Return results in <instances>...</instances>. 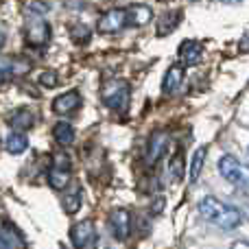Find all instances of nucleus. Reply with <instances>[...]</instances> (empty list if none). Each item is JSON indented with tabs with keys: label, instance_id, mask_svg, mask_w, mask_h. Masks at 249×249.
<instances>
[{
	"label": "nucleus",
	"instance_id": "1",
	"mask_svg": "<svg viewBox=\"0 0 249 249\" xmlns=\"http://www.w3.org/2000/svg\"><path fill=\"white\" fill-rule=\"evenodd\" d=\"M199 214L221 230H236L243 223V212L216 197H203L199 201Z\"/></svg>",
	"mask_w": 249,
	"mask_h": 249
},
{
	"label": "nucleus",
	"instance_id": "2",
	"mask_svg": "<svg viewBox=\"0 0 249 249\" xmlns=\"http://www.w3.org/2000/svg\"><path fill=\"white\" fill-rule=\"evenodd\" d=\"M219 173H221V177H225L232 186H236V188H241V190H249V166H245V164H243L241 160H236L234 155H230V153L221 155Z\"/></svg>",
	"mask_w": 249,
	"mask_h": 249
},
{
	"label": "nucleus",
	"instance_id": "3",
	"mask_svg": "<svg viewBox=\"0 0 249 249\" xmlns=\"http://www.w3.org/2000/svg\"><path fill=\"white\" fill-rule=\"evenodd\" d=\"M103 103L107 105L112 112L116 114H124L129 109V101H131V88L127 81L118 79V81H109L103 88Z\"/></svg>",
	"mask_w": 249,
	"mask_h": 249
},
{
	"label": "nucleus",
	"instance_id": "4",
	"mask_svg": "<svg viewBox=\"0 0 249 249\" xmlns=\"http://www.w3.org/2000/svg\"><path fill=\"white\" fill-rule=\"evenodd\" d=\"M24 37H26V44L39 48L51 39V26H48V22L44 20L42 16H29L26 29H24Z\"/></svg>",
	"mask_w": 249,
	"mask_h": 249
},
{
	"label": "nucleus",
	"instance_id": "5",
	"mask_svg": "<svg viewBox=\"0 0 249 249\" xmlns=\"http://www.w3.org/2000/svg\"><path fill=\"white\" fill-rule=\"evenodd\" d=\"M48 184L55 190H64L70 184V160L66 153L55 155V164L48 171Z\"/></svg>",
	"mask_w": 249,
	"mask_h": 249
},
{
	"label": "nucleus",
	"instance_id": "6",
	"mask_svg": "<svg viewBox=\"0 0 249 249\" xmlns=\"http://www.w3.org/2000/svg\"><path fill=\"white\" fill-rule=\"evenodd\" d=\"M74 249H96V228L92 221H81L70 230Z\"/></svg>",
	"mask_w": 249,
	"mask_h": 249
},
{
	"label": "nucleus",
	"instance_id": "7",
	"mask_svg": "<svg viewBox=\"0 0 249 249\" xmlns=\"http://www.w3.org/2000/svg\"><path fill=\"white\" fill-rule=\"evenodd\" d=\"M109 230H112V236L116 241H127L129 234H131V214L124 208L114 210L109 216Z\"/></svg>",
	"mask_w": 249,
	"mask_h": 249
},
{
	"label": "nucleus",
	"instance_id": "8",
	"mask_svg": "<svg viewBox=\"0 0 249 249\" xmlns=\"http://www.w3.org/2000/svg\"><path fill=\"white\" fill-rule=\"evenodd\" d=\"M124 26H127V11L124 9H109L99 20L101 33H116V31H123Z\"/></svg>",
	"mask_w": 249,
	"mask_h": 249
},
{
	"label": "nucleus",
	"instance_id": "9",
	"mask_svg": "<svg viewBox=\"0 0 249 249\" xmlns=\"http://www.w3.org/2000/svg\"><path fill=\"white\" fill-rule=\"evenodd\" d=\"M79 105H81V96H79V92L70 90V92L59 94L55 101H53V112L59 114V116H68V114H72Z\"/></svg>",
	"mask_w": 249,
	"mask_h": 249
},
{
	"label": "nucleus",
	"instance_id": "10",
	"mask_svg": "<svg viewBox=\"0 0 249 249\" xmlns=\"http://www.w3.org/2000/svg\"><path fill=\"white\" fill-rule=\"evenodd\" d=\"M168 149V136L164 131H155L149 140V149H146V162L155 164Z\"/></svg>",
	"mask_w": 249,
	"mask_h": 249
},
{
	"label": "nucleus",
	"instance_id": "11",
	"mask_svg": "<svg viewBox=\"0 0 249 249\" xmlns=\"http://www.w3.org/2000/svg\"><path fill=\"white\" fill-rule=\"evenodd\" d=\"M203 55V46L195 39H186L179 46V66H195Z\"/></svg>",
	"mask_w": 249,
	"mask_h": 249
},
{
	"label": "nucleus",
	"instance_id": "12",
	"mask_svg": "<svg viewBox=\"0 0 249 249\" xmlns=\"http://www.w3.org/2000/svg\"><path fill=\"white\" fill-rule=\"evenodd\" d=\"M184 66L175 64L171 66V68L166 70V74H164V81H162V92L164 94H175L177 90H179V86L184 83Z\"/></svg>",
	"mask_w": 249,
	"mask_h": 249
},
{
	"label": "nucleus",
	"instance_id": "13",
	"mask_svg": "<svg viewBox=\"0 0 249 249\" xmlns=\"http://www.w3.org/2000/svg\"><path fill=\"white\" fill-rule=\"evenodd\" d=\"M9 124H11L16 131L24 133L26 129H31L35 124V116H33V112H29V109H18V112L11 114V118H9Z\"/></svg>",
	"mask_w": 249,
	"mask_h": 249
},
{
	"label": "nucleus",
	"instance_id": "14",
	"mask_svg": "<svg viewBox=\"0 0 249 249\" xmlns=\"http://www.w3.org/2000/svg\"><path fill=\"white\" fill-rule=\"evenodd\" d=\"M151 20V9L146 4H133L127 9V24L131 26H144Z\"/></svg>",
	"mask_w": 249,
	"mask_h": 249
},
{
	"label": "nucleus",
	"instance_id": "15",
	"mask_svg": "<svg viewBox=\"0 0 249 249\" xmlns=\"http://www.w3.org/2000/svg\"><path fill=\"white\" fill-rule=\"evenodd\" d=\"M206 158H208V146H199V149L195 151V155H193V162H190V173H188V179L193 181V184L199 179V175H201L203 164H206Z\"/></svg>",
	"mask_w": 249,
	"mask_h": 249
},
{
	"label": "nucleus",
	"instance_id": "16",
	"mask_svg": "<svg viewBox=\"0 0 249 249\" xmlns=\"http://www.w3.org/2000/svg\"><path fill=\"white\" fill-rule=\"evenodd\" d=\"M4 146H7V151L11 155H20V153H24L26 146H29V138H26L24 133H20V131H13V133H9Z\"/></svg>",
	"mask_w": 249,
	"mask_h": 249
},
{
	"label": "nucleus",
	"instance_id": "17",
	"mask_svg": "<svg viewBox=\"0 0 249 249\" xmlns=\"http://www.w3.org/2000/svg\"><path fill=\"white\" fill-rule=\"evenodd\" d=\"M53 136H55V140L59 142L61 146H68V144H72V142H74V129H72V124H70V123L61 121V123L55 124Z\"/></svg>",
	"mask_w": 249,
	"mask_h": 249
},
{
	"label": "nucleus",
	"instance_id": "18",
	"mask_svg": "<svg viewBox=\"0 0 249 249\" xmlns=\"http://www.w3.org/2000/svg\"><path fill=\"white\" fill-rule=\"evenodd\" d=\"M81 190L79 188H72V190H68V193L64 195V208H66V212L68 214H74V212L79 210V206H81Z\"/></svg>",
	"mask_w": 249,
	"mask_h": 249
},
{
	"label": "nucleus",
	"instance_id": "19",
	"mask_svg": "<svg viewBox=\"0 0 249 249\" xmlns=\"http://www.w3.org/2000/svg\"><path fill=\"white\" fill-rule=\"evenodd\" d=\"M177 22H179V11H173V13H171V20H168V16L162 18V22H160L158 31H160L162 35H164V33H171V31L177 26Z\"/></svg>",
	"mask_w": 249,
	"mask_h": 249
},
{
	"label": "nucleus",
	"instance_id": "20",
	"mask_svg": "<svg viewBox=\"0 0 249 249\" xmlns=\"http://www.w3.org/2000/svg\"><path fill=\"white\" fill-rule=\"evenodd\" d=\"M72 37H74V42H77V44H86L88 42V39H90V31H88V26H74V29H72Z\"/></svg>",
	"mask_w": 249,
	"mask_h": 249
},
{
	"label": "nucleus",
	"instance_id": "21",
	"mask_svg": "<svg viewBox=\"0 0 249 249\" xmlns=\"http://www.w3.org/2000/svg\"><path fill=\"white\" fill-rule=\"evenodd\" d=\"M171 171H173V179H177V177L181 175V158L177 155L175 160H173V164H171Z\"/></svg>",
	"mask_w": 249,
	"mask_h": 249
},
{
	"label": "nucleus",
	"instance_id": "22",
	"mask_svg": "<svg viewBox=\"0 0 249 249\" xmlns=\"http://www.w3.org/2000/svg\"><path fill=\"white\" fill-rule=\"evenodd\" d=\"M0 249H13L11 238H9L4 232H0Z\"/></svg>",
	"mask_w": 249,
	"mask_h": 249
},
{
	"label": "nucleus",
	"instance_id": "23",
	"mask_svg": "<svg viewBox=\"0 0 249 249\" xmlns=\"http://www.w3.org/2000/svg\"><path fill=\"white\" fill-rule=\"evenodd\" d=\"M42 83L51 88V86H55V83H57V77L53 72H46V74H42Z\"/></svg>",
	"mask_w": 249,
	"mask_h": 249
},
{
	"label": "nucleus",
	"instance_id": "24",
	"mask_svg": "<svg viewBox=\"0 0 249 249\" xmlns=\"http://www.w3.org/2000/svg\"><path fill=\"white\" fill-rule=\"evenodd\" d=\"M230 249H249V241H236L230 245Z\"/></svg>",
	"mask_w": 249,
	"mask_h": 249
},
{
	"label": "nucleus",
	"instance_id": "25",
	"mask_svg": "<svg viewBox=\"0 0 249 249\" xmlns=\"http://www.w3.org/2000/svg\"><path fill=\"white\" fill-rule=\"evenodd\" d=\"M241 48H243V51H249V35H245V37H243Z\"/></svg>",
	"mask_w": 249,
	"mask_h": 249
},
{
	"label": "nucleus",
	"instance_id": "26",
	"mask_svg": "<svg viewBox=\"0 0 249 249\" xmlns=\"http://www.w3.org/2000/svg\"><path fill=\"white\" fill-rule=\"evenodd\" d=\"M2 44H4V33H0V48H2Z\"/></svg>",
	"mask_w": 249,
	"mask_h": 249
},
{
	"label": "nucleus",
	"instance_id": "27",
	"mask_svg": "<svg viewBox=\"0 0 249 249\" xmlns=\"http://www.w3.org/2000/svg\"><path fill=\"white\" fill-rule=\"evenodd\" d=\"M225 2H238V0H225Z\"/></svg>",
	"mask_w": 249,
	"mask_h": 249
}]
</instances>
